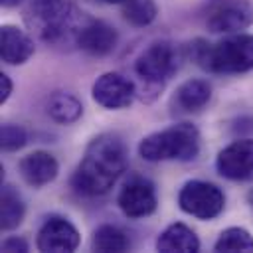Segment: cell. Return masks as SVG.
Wrapping results in <instances>:
<instances>
[{
    "mask_svg": "<svg viewBox=\"0 0 253 253\" xmlns=\"http://www.w3.org/2000/svg\"><path fill=\"white\" fill-rule=\"evenodd\" d=\"M128 164V152L121 136L113 132L97 134L85 148V154L71 176V188L83 196L95 198L107 194L123 176Z\"/></svg>",
    "mask_w": 253,
    "mask_h": 253,
    "instance_id": "6da1fadb",
    "label": "cell"
},
{
    "mask_svg": "<svg viewBox=\"0 0 253 253\" xmlns=\"http://www.w3.org/2000/svg\"><path fill=\"white\" fill-rule=\"evenodd\" d=\"M192 55L200 67L211 73H245L253 69V36L233 34L215 43L196 40Z\"/></svg>",
    "mask_w": 253,
    "mask_h": 253,
    "instance_id": "7a4b0ae2",
    "label": "cell"
},
{
    "mask_svg": "<svg viewBox=\"0 0 253 253\" xmlns=\"http://www.w3.org/2000/svg\"><path fill=\"white\" fill-rule=\"evenodd\" d=\"M200 152V132L192 123H176L168 128L144 136L138 144V154L146 162L164 160H194Z\"/></svg>",
    "mask_w": 253,
    "mask_h": 253,
    "instance_id": "3957f363",
    "label": "cell"
},
{
    "mask_svg": "<svg viewBox=\"0 0 253 253\" xmlns=\"http://www.w3.org/2000/svg\"><path fill=\"white\" fill-rule=\"evenodd\" d=\"M28 14L45 42H57L73 30L75 6L71 0H30Z\"/></svg>",
    "mask_w": 253,
    "mask_h": 253,
    "instance_id": "277c9868",
    "label": "cell"
},
{
    "mask_svg": "<svg viewBox=\"0 0 253 253\" xmlns=\"http://www.w3.org/2000/svg\"><path fill=\"white\" fill-rule=\"evenodd\" d=\"M178 206L184 213L198 219H213L223 211V192L206 180H188L178 192Z\"/></svg>",
    "mask_w": 253,
    "mask_h": 253,
    "instance_id": "5b68a950",
    "label": "cell"
},
{
    "mask_svg": "<svg viewBox=\"0 0 253 253\" xmlns=\"http://www.w3.org/2000/svg\"><path fill=\"white\" fill-rule=\"evenodd\" d=\"M178 69V51L170 42H152L134 61L136 75L146 83H164Z\"/></svg>",
    "mask_w": 253,
    "mask_h": 253,
    "instance_id": "8992f818",
    "label": "cell"
},
{
    "mask_svg": "<svg viewBox=\"0 0 253 253\" xmlns=\"http://www.w3.org/2000/svg\"><path fill=\"white\" fill-rule=\"evenodd\" d=\"M117 204H119L121 211L132 219H140V217L154 213V210L158 206L154 184L142 176L128 178L117 196Z\"/></svg>",
    "mask_w": 253,
    "mask_h": 253,
    "instance_id": "52a82bcc",
    "label": "cell"
},
{
    "mask_svg": "<svg viewBox=\"0 0 253 253\" xmlns=\"http://www.w3.org/2000/svg\"><path fill=\"white\" fill-rule=\"evenodd\" d=\"M215 170L233 182L253 178V138H239L221 148L215 158Z\"/></svg>",
    "mask_w": 253,
    "mask_h": 253,
    "instance_id": "ba28073f",
    "label": "cell"
},
{
    "mask_svg": "<svg viewBox=\"0 0 253 253\" xmlns=\"http://www.w3.org/2000/svg\"><path fill=\"white\" fill-rule=\"evenodd\" d=\"M79 241L81 235L69 219L51 215L42 223L36 245L43 253H71L77 249Z\"/></svg>",
    "mask_w": 253,
    "mask_h": 253,
    "instance_id": "9c48e42d",
    "label": "cell"
},
{
    "mask_svg": "<svg viewBox=\"0 0 253 253\" xmlns=\"http://www.w3.org/2000/svg\"><path fill=\"white\" fill-rule=\"evenodd\" d=\"M134 93H136L134 83L117 71H107V73L99 75L91 87L93 101L105 109L128 107L134 99Z\"/></svg>",
    "mask_w": 253,
    "mask_h": 253,
    "instance_id": "30bf717a",
    "label": "cell"
},
{
    "mask_svg": "<svg viewBox=\"0 0 253 253\" xmlns=\"http://www.w3.org/2000/svg\"><path fill=\"white\" fill-rule=\"evenodd\" d=\"M253 8L245 0H223L208 18V30L213 34H233L249 28Z\"/></svg>",
    "mask_w": 253,
    "mask_h": 253,
    "instance_id": "8fae6325",
    "label": "cell"
},
{
    "mask_svg": "<svg viewBox=\"0 0 253 253\" xmlns=\"http://www.w3.org/2000/svg\"><path fill=\"white\" fill-rule=\"evenodd\" d=\"M75 42H77L79 49H83L85 53L103 57V55H109L117 47L119 34L111 24H107L103 20H89L85 26H81L77 30Z\"/></svg>",
    "mask_w": 253,
    "mask_h": 253,
    "instance_id": "7c38bea8",
    "label": "cell"
},
{
    "mask_svg": "<svg viewBox=\"0 0 253 253\" xmlns=\"http://www.w3.org/2000/svg\"><path fill=\"white\" fill-rule=\"evenodd\" d=\"M18 170L26 184H30L34 188H42L55 180V176L59 172V164H57L55 156H51L49 152L34 150L20 160Z\"/></svg>",
    "mask_w": 253,
    "mask_h": 253,
    "instance_id": "4fadbf2b",
    "label": "cell"
},
{
    "mask_svg": "<svg viewBox=\"0 0 253 253\" xmlns=\"http://www.w3.org/2000/svg\"><path fill=\"white\" fill-rule=\"evenodd\" d=\"M34 42L32 38L20 30L18 26L4 24L0 28V55L2 61L8 65H22L34 55Z\"/></svg>",
    "mask_w": 253,
    "mask_h": 253,
    "instance_id": "5bb4252c",
    "label": "cell"
},
{
    "mask_svg": "<svg viewBox=\"0 0 253 253\" xmlns=\"http://www.w3.org/2000/svg\"><path fill=\"white\" fill-rule=\"evenodd\" d=\"M156 249L162 253H196L200 251V239L186 223H170L156 239Z\"/></svg>",
    "mask_w": 253,
    "mask_h": 253,
    "instance_id": "9a60e30c",
    "label": "cell"
},
{
    "mask_svg": "<svg viewBox=\"0 0 253 253\" xmlns=\"http://www.w3.org/2000/svg\"><path fill=\"white\" fill-rule=\"evenodd\" d=\"M211 99V85L204 79H188L176 89V105L182 111H200Z\"/></svg>",
    "mask_w": 253,
    "mask_h": 253,
    "instance_id": "2e32d148",
    "label": "cell"
},
{
    "mask_svg": "<svg viewBox=\"0 0 253 253\" xmlns=\"http://www.w3.org/2000/svg\"><path fill=\"white\" fill-rule=\"evenodd\" d=\"M45 109H47V115H49L55 123H61V125H71V123L79 121L81 115H83V105H81V101H79L75 95L63 93V91L53 93V95L47 99Z\"/></svg>",
    "mask_w": 253,
    "mask_h": 253,
    "instance_id": "e0dca14e",
    "label": "cell"
},
{
    "mask_svg": "<svg viewBox=\"0 0 253 253\" xmlns=\"http://www.w3.org/2000/svg\"><path fill=\"white\" fill-rule=\"evenodd\" d=\"M26 204L12 186H4L0 194V227L10 231L24 221Z\"/></svg>",
    "mask_w": 253,
    "mask_h": 253,
    "instance_id": "ac0fdd59",
    "label": "cell"
},
{
    "mask_svg": "<svg viewBox=\"0 0 253 253\" xmlns=\"http://www.w3.org/2000/svg\"><path fill=\"white\" fill-rule=\"evenodd\" d=\"M130 247L126 233L111 223H103L93 233V249L101 253H123Z\"/></svg>",
    "mask_w": 253,
    "mask_h": 253,
    "instance_id": "d6986e66",
    "label": "cell"
},
{
    "mask_svg": "<svg viewBox=\"0 0 253 253\" xmlns=\"http://www.w3.org/2000/svg\"><path fill=\"white\" fill-rule=\"evenodd\" d=\"M213 249L217 253H251L253 235L243 227H227L215 239Z\"/></svg>",
    "mask_w": 253,
    "mask_h": 253,
    "instance_id": "ffe728a7",
    "label": "cell"
},
{
    "mask_svg": "<svg viewBox=\"0 0 253 253\" xmlns=\"http://www.w3.org/2000/svg\"><path fill=\"white\" fill-rule=\"evenodd\" d=\"M158 16L154 0H126L123 4V18L134 28H144L152 24Z\"/></svg>",
    "mask_w": 253,
    "mask_h": 253,
    "instance_id": "44dd1931",
    "label": "cell"
},
{
    "mask_svg": "<svg viewBox=\"0 0 253 253\" xmlns=\"http://www.w3.org/2000/svg\"><path fill=\"white\" fill-rule=\"evenodd\" d=\"M26 144H28V132H26L24 126L12 125V123L2 125V128H0V146H2V150L14 152V150L24 148Z\"/></svg>",
    "mask_w": 253,
    "mask_h": 253,
    "instance_id": "7402d4cb",
    "label": "cell"
},
{
    "mask_svg": "<svg viewBox=\"0 0 253 253\" xmlns=\"http://www.w3.org/2000/svg\"><path fill=\"white\" fill-rule=\"evenodd\" d=\"M30 249L28 241L24 237H16V235H10L2 241V251L4 253H14V251H20V253H26Z\"/></svg>",
    "mask_w": 253,
    "mask_h": 253,
    "instance_id": "603a6c76",
    "label": "cell"
},
{
    "mask_svg": "<svg viewBox=\"0 0 253 253\" xmlns=\"http://www.w3.org/2000/svg\"><path fill=\"white\" fill-rule=\"evenodd\" d=\"M12 89H14L12 79L6 73H0V103H6L8 101V97L12 95Z\"/></svg>",
    "mask_w": 253,
    "mask_h": 253,
    "instance_id": "cb8c5ba5",
    "label": "cell"
},
{
    "mask_svg": "<svg viewBox=\"0 0 253 253\" xmlns=\"http://www.w3.org/2000/svg\"><path fill=\"white\" fill-rule=\"evenodd\" d=\"M0 2H2V6H8V8H10V6H16V4H20L22 0H0Z\"/></svg>",
    "mask_w": 253,
    "mask_h": 253,
    "instance_id": "d4e9b609",
    "label": "cell"
},
{
    "mask_svg": "<svg viewBox=\"0 0 253 253\" xmlns=\"http://www.w3.org/2000/svg\"><path fill=\"white\" fill-rule=\"evenodd\" d=\"M247 204H249V206L253 208V188H251V190L247 192Z\"/></svg>",
    "mask_w": 253,
    "mask_h": 253,
    "instance_id": "484cf974",
    "label": "cell"
},
{
    "mask_svg": "<svg viewBox=\"0 0 253 253\" xmlns=\"http://www.w3.org/2000/svg\"><path fill=\"white\" fill-rule=\"evenodd\" d=\"M103 2H107V4H125L126 0H103Z\"/></svg>",
    "mask_w": 253,
    "mask_h": 253,
    "instance_id": "4316f807",
    "label": "cell"
}]
</instances>
